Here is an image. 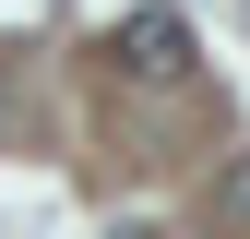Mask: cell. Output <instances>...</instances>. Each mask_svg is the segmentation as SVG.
Returning a JSON list of instances; mask_svg holds the SVG:
<instances>
[{
    "instance_id": "6da1fadb",
    "label": "cell",
    "mask_w": 250,
    "mask_h": 239,
    "mask_svg": "<svg viewBox=\"0 0 250 239\" xmlns=\"http://www.w3.org/2000/svg\"><path fill=\"white\" fill-rule=\"evenodd\" d=\"M107 72H119V84H191V24H179L167 0L131 12V24L107 36Z\"/></svg>"
},
{
    "instance_id": "7a4b0ae2",
    "label": "cell",
    "mask_w": 250,
    "mask_h": 239,
    "mask_svg": "<svg viewBox=\"0 0 250 239\" xmlns=\"http://www.w3.org/2000/svg\"><path fill=\"white\" fill-rule=\"evenodd\" d=\"M214 215H227V227L250 215V167H227V179H214Z\"/></svg>"
}]
</instances>
